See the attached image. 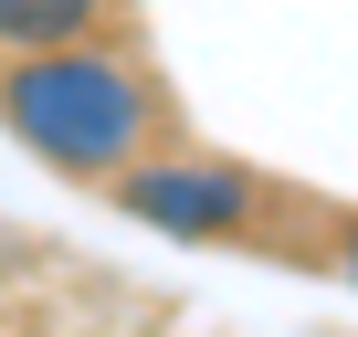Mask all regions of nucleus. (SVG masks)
I'll return each instance as SVG.
<instances>
[{
  "label": "nucleus",
  "mask_w": 358,
  "mask_h": 337,
  "mask_svg": "<svg viewBox=\"0 0 358 337\" xmlns=\"http://www.w3.org/2000/svg\"><path fill=\"white\" fill-rule=\"evenodd\" d=\"M0 106H11V127L53 168H74V180H106V168L137 158V137H148V95H137V74L116 53H53L43 43L11 85H0Z\"/></svg>",
  "instance_id": "f257e3e1"
},
{
  "label": "nucleus",
  "mask_w": 358,
  "mask_h": 337,
  "mask_svg": "<svg viewBox=\"0 0 358 337\" xmlns=\"http://www.w3.org/2000/svg\"><path fill=\"white\" fill-rule=\"evenodd\" d=\"M116 190H127V211H148L169 232H243V211H253L232 168H127Z\"/></svg>",
  "instance_id": "f03ea898"
},
{
  "label": "nucleus",
  "mask_w": 358,
  "mask_h": 337,
  "mask_svg": "<svg viewBox=\"0 0 358 337\" xmlns=\"http://www.w3.org/2000/svg\"><path fill=\"white\" fill-rule=\"evenodd\" d=\"M95 22V0H0V43L11 53H43V43H74Z\"/></svg>",
  "instance_id": "7ed1b4c3"
},
{
  "label": "nucleus",
  "mask_w": 358,
  "mask_h": 337,
  "mask_svg": "<svg viewBox=\"0 0 358 337\" xmlns=\"http://www.w3.org/2000/svg\"><path fill=\"white\" fill-rule=\"evenodd\" d=\"M348 264H358V253H348Z\"/></svg>",
  "instance_id": "20e7f679"
}]
</instances>
